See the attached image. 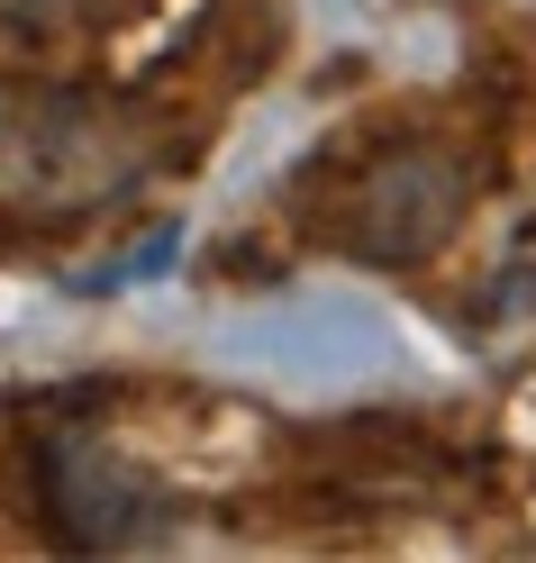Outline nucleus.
Returning a JSON list of instances; mask_svg holds the SVG:
<instances>
[{
  "label": "nucleus",
  "mask_w": 536,
  "mask_h": 563,
  "mask_svg": "<svg viewBox=\"0 0 536 563\" xmlns=\"http://www.w3.org/2000/svg\"><path fill=\"white\" fill-rule=\"evenodd\" d=\"M164 173V119L100 82L0 74V209L74 228L128 209Z\"/></svg>",
  "instance_id": "f257e3e1"
},
{
  "label": "nucleus",
  "mask_w": 536,
  "mask_h": 563,
  "mask_svg": "<svg viewBox=\"0 0 536 563\" xmlns=\"http://www.w3.org/2000/svg\"><path fill=\"white\" fill-rule=\"evenodd\" d=\"M463 209H473V164L437 136H391V146L354 155L337 173L328 209H318V236L337 245L354 264H427L437 245L463 228Z\"/></svg>",
  "instance_id": "f03ea898"
},
{
  "label": "nucleus",
  "mask_w": 536,
  "mask_h": 563,
  "mask_svg": "<svg viewBox=\"0 0 536 563\" xmlns=\"http://www.w3.org/2000/svg\"><path fill=\"white\" fill-rule=\"evenodd\" d=\"M46 490H55L64 537L83 527V509H100V518H91V545H136V537H155V518H146V509H128V473H119V464H100L91 445H64V454H55V473H46Z\"/></svg>",
  "instance_id": "7ed1b4c3"
},
{
  "label": "nucleus",
  "mask_w": 536,
  "mask_h": 563,
  "mask_svg": "<svg viewBox=\"0 0 536 563\" xmlns=\"http://www.w3.org/2000/svg\"><path fill=\"white\" fill-rule=\"evenodd\" d=\"M100 19V0H0V37H74Z\"/></svg>",
  "instance_id": "20e7f679"
}]
</instances>
